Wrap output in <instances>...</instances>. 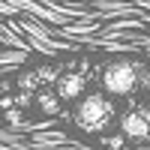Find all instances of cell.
<instances>
[{"mask_svg": "<svg viewBox=\"0 0 150 150\" xmlns=\"http://www.w3.org/2000/svg\"><path fill=\"white\" fill-rule=\"evenodd\" d=\"M21 120H24V117H21V111H18V108L6 111V123H9V126H21Z\"/></svg>", "mask_w": 150, "mask_h": 150, "instance_id": "cell-8", "label": "cell"}, {"mask_svg": "<svg viewBox=\"0 0 150 150\" xmlns=\"http://www.w3.org/2000/svg\"><path fill=\"white\" fill-rule=\"evenodd\" d=\"M114 105L108 102V96L105 93H87L78 108H75V123H78V129L84 132H105L111 123H114Z\"/></svg>", "mask_w": 150, "mask_h": 150, "instance_id": "cell-1", "label": "cell"}, {"mask_svg": "<svg viewBox=\"0 0 150 150\" xmlns=\"http://www.w3.org/2000/svg\"><path fill=\"white\" fill-rule=\"evenodd\" d=\"M36 102H39V108L45 111V114H57V111H60V99H57V93L42 90L39 96H36Z\"/></svg>", "mask_w": 150, "mask_h": 150, "instance_id": "cell-5", "label": "cell"}, {"mask_svg": "<svg viewBox=\"0 0 150 150\" xmlns=\"http://www.w3.org/2000/svg\"><path fill=\"white\" fill-rule=\"evenodd\" d=\"M18 87H21V93H30L39 87V78H36V72H21L18 75Z\"/></svg>", "mask_w": 150, "mask_h": 150, "instance_id": "cell-6", "label": "cell"}, {"mask_svg": "<svg viewBox=\"0 0 150 150\" xmlns=\"http://www.w3.org/2000/svg\"><path fill=\"white\" fill-rule=\"evenodd\" d=\"M36 78H39V84L42 81H57V72L48 69V66H39V69H36Z\"/></svg>", "mask_w": 150, "mask_h": 150, "instance_id": "cell-7", "label": "cell"}, {"mask_svg": "<svg viewBox=\"0 0 150 150\" xmlns=\"http://www.w3.org/2000/svg\"><path fill=\"white\" fill-rule=\"evenodd\" d=\"M138 81H141V69L132 60H114L102 72V87L111 96H129L138 87Z\"/></svg>", "mask_w": 150, "mask_h": 150, "instance_id": "cell-2", "label": "cell"}, {"mask_svg": "<svg viewBox=\"0 0 150 150\" xmlns=\"http://www.w3.org/2000/svg\"><path fill=\"white\" fill-rule=\"evenodd\" d=\"M0 108H3V111H12V108H15V99H12V96H0Z\"/></svg>", "mask_w": 150, "mask_h": 150, "instance_id": "cell-9", "label": "cell"}, {"mask_svg": "<svg viewBox=\"0 0 150 150\" xmlns=\"http://www.w3.org/2000/svg\"><path fill=\"white\" fill-rule=\"evenodd\" d=\"M120 129L126 138H135V141H147L150 138V111L147 108H129L120 120Z\"/></svg>", "mask_w": 150, "mask_h": 150, "instance_id": "cell-3", "label": "cell"}, {"mask_svg": "<svg viewBox=\"0 0 150 150\" xmlns=\"http://www.w3.org/2000/svg\"><path fill=\"white\" fill-rule=\"evenodd\" d=\"M141 81H144V87H147V93H150V72H147V75H141Z\"/></svg>", "mask_w": 150, "mask_h": 150, "instance_id": "cell-12", "label": "cell"}, {"mask_svg": "<svg viewBox=\"0 0 150 150\" xmlns=\"http://www.w3.org/2000/svg\"><path fill=\"white\" fill-rule=\"evenodd\" d=\"M138 150H150V147H138Z\"/></svg>", "mask_w": 150, "mask_h": 150, "instance_id": "cell-13", "label": "cell"}, {"mask_svg": "<svg viewBox=\"0 0 150 150\" xmlns=\"http://www.w3.org/2000/svg\"><path fill=\"white\" fill-rule=\"evenodd\" d=\"M15 102H18V105H24V108H27V105L33 102V96H30V93H18V96H15Z\"/></svg>", "mask_w": 150, "mask_h": 150, "instance_id": "cell-10", "label": "cell"}, {"mask_svg": "<svg viewBox=\"0 0 150 150\" xmlns=\"http://www.w3.org/2000/svg\"><path fill=\"white\" fill-rule=\"evenodd\" d=\"M84 72H63V75H57V81H54V93L60 102H75V99H81L84 96Z\"/></svg>", "mask_w": 150, "mask_h": 150, "instance_id": "cell-4", "label": "cell"}, {"mask_svg": "<svg viewBox=\"0 0 150 150\" xmlns=\"http://www.w3.org/2000/svg\"><path fill=\"white\" fill-rule=\"evenodd\" d=\"M108 147H111V150H117V147H123V138H120V135H117V138H108Z\"/></svg>", "mask_w": 150, "mask_h": 150, "instance_id": "cell-11", "label": "cell"}]
</instances>
